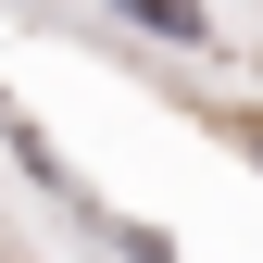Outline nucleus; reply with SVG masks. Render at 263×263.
<instances>
[{
	"instance_id": "f03ea898",
	"label": "nucleus",
	"mask_w": 263,
	"mask_h": 263,
	"mask_svg": "<svg viewBox=\"0 0 263 263\" xmlns=\"http://www.w3.org/2000/svg\"><path fill=\"white\" fill-rule=\"evenodd\" d=\"M238 138H251V151H263V125H238Z\"/></svg>"
},
{
	"instance_id": "f257e3e1",
	"label": "nucleus",
	"mask_w": 263,
	"mask_h": 263,
	"mask_svg": "<svg viewBox=\"0 0 263 263\" xmlns=\"http://www.w3.org/2000/svg\"><path fill=\"white\" fill-rule=\"evenodd\" d=\"M113 238H125V263H176V251L151 238V226H113Z\"/></svg>"
}]
</instances>
